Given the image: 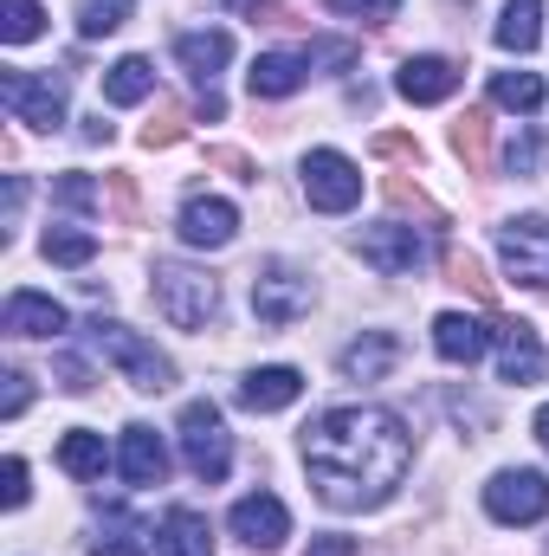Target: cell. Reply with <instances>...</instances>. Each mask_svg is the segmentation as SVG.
I'll return each mask as SVG.
<instances>
[{
	"mask_svg": "<svg viewBox=\"0 0 549 556\" xmlns=\"http://www.w3.org/2000/svg\"><path fill=\"white\" fill-rule=\"evenodd\" d=\"M485 511H491L498 525H537V518L549 511V479L531 472V466L498 472V479L485 485Z\"/></svg>",
	"mask_w": 549,
	"mask_h": 556,
	"instance_id": "cell-8",
	"label": "cell"
},
{
	"mask_svg": "<svg viewBox=\"0 0 549 556\" xmlns=\"http://www.w3.org/2000/svg\"><path fill=\"white\" fill-rule=\"evenodd\" d=\"M395 363H401V337H395V330H369L362 343L343 350V376H349V382H382Z\"/></svg>",
	"mask_w": 549,
	"mask_h": 556,
	"instance_id": "cell-19",
	"label": "cell"
},
{
	"mask_svg": "<svg viewBox=\"0 0 549 556\" xmlns=\"http://www.w3.org/2000/svg\"><path fill=\"white\" fill-rule=\"evenodd\" d=\"M446 278H452L459 291H472L478 304H498V285L485 278V266H478V253H465V247H446Z\"/></svg>",
	"mask_w": 549,
	"mask_h": 556,
	"instance_id": "cell-28",
	"label": "cell"
},
{
	"mask_svg": "<svg viewBox=\"0 0 549 556\" xmlns=\"http://www.w3.org/2000/svg\"><path fill=\"white\" fill-rule=\"evenodd\" d=\"M0 330L7 337H59L65 330V304H52L39 291H13L7 311H0Z\"/></svg>",
	"mask_w": 549,
	"mask_h": 556,
	"instance_id": "cell-15",
	"label": "cell"
},
{
	"mask_svg": "<svg viewBox=\"0 0 549 556\" xmlns=\"http://www.w3.org/2000/svg\"><path fill=\"white\" fill-rule=\"evenodd\" d=\"M304 72H310L304 52H259L253 72H246V85H253V98H291L304 85Z\"/></svg>",
	"mask_w": 549,
	"mask_h": 556,
	"instance_id": "cell-20",
	"label": "cell"
},
{
	"mask_svg": "<svg viewBox=\"0 0 549 556\" xmlns=\"http://www.w3.org/2000/svg\"><path fill=\"white\" fill-rule=\"evenodd\" d=\"M227 525H233V538H240L246 551H278V544L291 538V511L278 505L272 492H253V498H240Z\"/></svg>",
	"mask_w": 549,
	"mask_h": 556,
	"instance_id": "cell-11",
	"label": "cell"
},
{
	"mask_svg": "<svg viewBox=\"0 0 549 556\" xmlns=\"http://www.w3.org/2000/svg\"><path fill=\"white\" fill-rule=\"evenodd\" d=\"M297 395H304V376H297V369H284V363L253 369V376L240 382V402H246L253 415H278V408H291Z\"/></svg>",
	"mask_w": 549,
	"mask_h": 556,
	"instance_id": "cell-18",
	"label": "cell"
},
{
	"mask_svg": "<svg viewBox=\"0 0 549 556\" xmlns=\"http://www.w3.org/2000/svg\"><path fill=\"white\" fill-rule=\"evenodd\" d=\"M104 188H111V201H117V220L124 227H142V201H137V181L117 168V175H104Z\"/></svg>",
	"mask_w": 549,
	"mask_h": 556,
	"instance_id": "cell-38",
	"label": "cell"
},
{
	"mask_svg": "<svg viewBox=\"0 0 549 556\" xmlns=\"http://www.w3.org/2000/svg\"><path fill=\"white\" fill-rule=\"evenodd\" d=\"M304 194H310V207H323V214H349V207L362 201V175H356L349 155L310 149V155H304Z\"/></svg>",
	"mask_w": 549,
	"mask_h": 556,
	"instance_id": "cell-7",
	"label": "cell"
},
{
	"mask_svg": "<svg viewBox=\"0 0 549 556\" xmlns=\"http://www.w3.org/2000/svg\"><path fill=\"white\" fill-rule=\"evenodd\" d=\"M310 298H317L310 273H297V266H284V260H272V266L253 273V311H259V324H272V330L297 324V317L310 311Z\"/></svg>",
	"mask_w": 549,
	"mask_h": 556,
	"instance_id": "cell-5",
	"label": "cell"
},
{
	"mask_svg": "<svg viewBox=\"0 0 549 556\" xmlns=\"http://www.w3.org/2000/svg\"><path fill=\"white\" fill-rule=\"evenodd\" d=\"M356 247H362V260H369L375 273H388V278L413 273V266L426 260V240H420L413 227H369Z\"/></svg>",
	"mask_w": 549,
	"mask_h": 556,
	"instance_id": "cell-12",
	"label": "cell"
},
{
	"mask_svg": "<svg viewBox=\"0 0 549 556\" xmlns=\"http://www.w3.org/2000/svg\"><path fill=\"white\" fill-rule=\"evenodd\" d=\"M59 466H65L72 479H98V472L111 466V453H104V433H91V427H72V433L59 440Z\"/></svg>",
	"mask_w": 549,
	"mask_h": 556,
	"instance_id": "cell-23",
	"label": "cell"
},
{
	"mask_svg": "<svg viewBox=\"0 0 549 556\" xmlns=\"http://www.w3.org/2000/svg\"><path fill=\"white\" fill-rule=\"evenodd\" d=\"M52 201L72 207V214H91V207H98V181H91V175H65V181L52 188Z\"/></svg>",
	"mask_w": 549,
	"mask_h": 556,
	"instance_id": "cell-37",
	"label": "cell"
},
{
	"mask_svg": "<svg viewBox=\"0 0 549 556\" xmlns=\"http://www.w3.org/2000/svg\"><path fill=\"white\" fill-rule=\"evenodd\" d=\"M304 59H310V72H349L356 65V46L349 39H310Z\"/></svg>",
	"mask_w": 549,
	"mask_h": 556,
	"instance_id": "cell-36",
	"label": "cell"
},
{
	"mask_svg": "<svg viewBox=\"0 0 549 556\" xmlns=\"http://www.w3.org/2000/svg\"><path fill=\"white\" fill-rule=\"evenodd\" d=\"M544 162H549V137L544 130H518V142L505 149V168H511V175H537Z\"/></svg>",
	"mask_w": 549,
	"mask_h": 556,
	"instance_id": "cell-35",
	"label": "cell"
},
{
	"mask_svg": "<svg viewBox=\"0 0 549 556\" xmlns=\"http://www.w3.org/2000/svg\"><path fill=\"white\" fill-rule=\"evenodd\" d=\"M162 551L168 556H214V525H207L201 511L175 505V511L162 518Z\"/></svg>",
	"mask_w": 549,
	"mask_h": 556,
	"instance_id": "cell-22",
	"label": "cell"
},
{
	"mask_svg": "<svg viewBox=\"0 0 549 556\" xmlns=\"http://www.w3.org/2000/svg\"><path fill=\"white\" fill-rule=\"evenodd\" d=\"M233 233H240L233 201H220V194H194V201L181 207V240H188V247H227Z\"/></svg>",
	"mask_w": 549,
	"mask_h": 556,
	"instance_id": "cell-13",
	"label": "cell"
},
{
	"mask_svg": "<svg viewBox=\"0 0 549 556\" xmlns=\"http://www.w3.org/2000/svg\"><path fill=\"white\" fill-rule=\"evenodd\" d=\"M452 149H459L465 175H491V117H485V111H465V117L452 124Z\"/></svg>",
	"mask_w": 549,
	"mask_h": 556,
	"instance_id": "cell-24",
	"label": "cell"
},
{
	"mask_svg": "<svg viewBox=\"0 0 549 556\" xmlns=\"http://www.w3.org/2000/svg\"><path fill=\"white\" fill-rule=\"evenodd\" d=\"M433 350L446 356V363H478L485 350H491V330L478 324V317H459V311H446V317H433Z\"/></svg>",
	"mask_w": 549,
	"mask_h": 556,
	"instance_id": "cell-17",
	"label": "cell"
},
{
	"mask_svg": "<svg viewBox=\"0 0 549 556\" xmlns=\"http://www.w3.org/2000/svg\"><path fill=\"white\" fill-rule=\"evenodd\" d=\"M207 162H214V168H227V175H240V181H259V168H253V162H246L240 149H214Z\"/></svg>",
	"mask_w": 549,
	"mask_h": 556,
	"instance_id": "cell-44",
	"label": "cell"
},
{
	"mask_svg": "<svg viewBox=\"0 0 549 556\" xmlns=\"http://www.w3.org/2000/svg\"><path fill=\"white\" fill-rule=\"evenodd\" d=\"M0 104L13 111V124H33V130H59L65 124V85L46 72H0Z\"/></svg>",
	"mask_w": 549,
	"mask_h": 556,
	"instance_id": "cell-6",
	"label": "cell"
},
{
	"mask_svg": "<svg viewBox=\"0 0 549 556\" xmlns=\"http://www.w3.org/2000/svg\"><path fill=\"white\" fill-rule=\"evenodd\" d=\"M155 304L168 324L201 330L220 311V278L201 273V266H181V260H155Z\"/></svg>",
	"mask_w": 549,
	"mask_h": 556,
	"instance_id": "cell-3",
	"label": "cell"
},
{
	"mask_svg": "<svg viewBox=\"0 0 549 556\" xmlns=\"http://www.w3.org/2000/svg\"><path fill=\"white\" fill-rule=\"evenodd\" d=\"M491 343H498V369H505V382L531 389V382H544V376H549L544 343H537V330H531L524 317H505V324L491 330Z\"/></svg>",
	"mask_w": 549,
	"mask_h": 556,
	"instance_id": "cell-10",
	"label": "cell"
},
{
	"mask_svg": "<svg viewBox=\"0 0 549 556\" xmlns=\"http://www.w3.org/2000/svg\"><path fill=\"white\" fill-rule=\"evenodd\" d=\"M91 556H149V531H142L137 518L111 511V518H104V538H98V551Z\"/></svg>",
	"mask_w": 549,
	"mask_h": 556,
	"instance_id": "cell-29",
	"label": "cell"
},
{
	"mask_svg": "<svg viewBox=\"0 0 549 556\" xmlns=\"http://www.w3.org/2000/svg\"><path fill=\"white\" fill-rule=\"evenodd\" d=\"M91 343L124 369V382L130 389H142V395H162V389H175V363L149 343V337H137L130 324H111V317H98L91 324Z\"/></svg>",
	"mask_w": 549,
	"mask_h": 556,
	"instance_id": "cell-2",
	"label": "cell"
},
{
	"mask_svg": "<svg viewBox=\"0 0 549 556\" xmlns=\"http://www.w3.org/2000/svg\"><path fill=\"white\" fill-rule=\"evenodd\" d=\"M304 556H356V544H349V538H317Z\"/></svg>",
	"mask_w": 549,
	"mask_h": 556,
	"instance_id": "cell-46",
	"label": "cell"
},
{
	"mask_svg": "<svg viewBox=\"0 0 549 556\" xmlns=\"http://www.w3.org/2000/svg\"><path fill=\"white\" fill-rule=\"evenodd\" d=\"M227 7H233V13H246L253 26H278V20H284V13H278V0H227Z\"/></svg>",
	"mask_w": 549,
	"mask_h": 556,
	"instance_id": "cell-43",
	"label": "cell"
},
{
	"mask_svg": "<svg viewBox=\"0 0 549 556\" xmlns=\"http://www.w3.org/2000/svg\"><path fill=\"white\" fill-rule=\"evenodd\" d=\"M117 466H124L130 485H162V479H168V446L155 440V427H124Z\"/></svg>",
	"mask_w": 549,
	"mask_h": 556,
	"instance_id": "cell-16",
	"label": "cell"
},
{
	"mask_svg": "<svg viewBox=\"0 0 549 556\" xmlns=\"http://www.w3.org/2000/svg\"><path fill=\"white\" fill-rule=\"evenodd\" d=\"M498 247H505V266H511V278L544 285V291H549V220H544V214L505 220V227H498Z\"/></svg>",
	"mask_w": 549,
	"mask_h": 556,
	"instance_id": "cell-9",
	"label": "cell"
},
{
	"mask_svg": "<svg viewBox=\"0 0 549 556\" xmlns=\"http://www.w3.org/2000/svg\"><path fill=\"white\" fill-rule=\"evenodd\" d=\"M413 459V433L388 408H330L304 427V466L323 505L375 511L401 485Z\"/></svg>",
	"mask_w": 549,
	"mask_h": 556,
	"instance_id": "cell-1",
	"label": "cell"
},
{
	"mask_svg": "<svg viewBox=\"0 0 549 556\" xmlns=\"http://www.w3.org/2000/svg\"><path fill=\"white\" fill-rule=\"evenodd\" d=\"M491 98H498L505 111H537V104H544V78H537V72H498V78H491Z\"/></svg>",
	"mask_w": 549,
	"mask_h": 556,
	"instance_id": "cell-30",
	"label": "cell"
},
{
	"mask_svg": "<svg viewBox=\"0 0 549 556\" xmlns=\"http://www.w3.org/2000/svg\"><path fill=\"white\" fill-rule=\"evenodd\" d=\"M0 479H7V485H0V498H7V505H26V459H20V453L7 459V472H0Z\"/></svg>",
	"mask_w": 549,
	"mask_h": 556,
	"instance_id": "cell-41",
	"label": "cell"
},
{
	"mask_svg": "<svg viewBox=\"0 0 549 556\" xmlns=\"http://www.w3.org/2000/svg\"><path fill=\"white\" fill-rule=\"evenodd\" d=\"M91 253H98V240L78 233V227H52L46 233V260L52 266H91Z\"/></svg>",
	"mask_w": 549,
	"mask_h": 556,
	"instance_id": "cell-33",
	"label": "cell"
},
{
	"mask_svg": "<svg viewBox=\"0 0 549 556\" xmlns=\"http://www.w3.org/2000/svg\"><path fill=\"white\" fill-rule=\"evenodd\" d=\"M20 201H26V181H20V175H7V220L20 214Z\"/></svg>",
	"mask_w": 549,
	"mask_h": 556,
	"instance_id": "cell-48",
	"label": "cell"
},
{
	"mask_svg": "<svg viewBox=\"0 0 549 556\" xmlns=\"http://www.w3.org/2000/svg\"><path fill=\"white\" fill-rule=\"evenodd\" d=\"M537 440H544V446H549V408H544V415H537Z\"/></svg>",
	"mask_w": 549,
	"mask_h": 556,
	"instance_id": "cell-49",
	"label": "cell"
},
{
	"mask_svg": "<svg viewBox=\"0 0 549 556\" xmlns=\"http://www.w3.org/2000/svg\"><path fill=\"white\" fill-rule=\"evenodd\" d=\"M26 402H33V382H26V376L13 369V376H7V395H0V415L13 420V415H20V408H26Z\"/></svg>",
	"mask_w": 549,
	"mask_h": 556,
	"instance_id": "cell-42",
	"label": "cell"
},
{
	"mask_svg": "<svg viewBox=\"0 0 549 556\" xmlns=\"http://www.w3.org/2000/svg\"><path fill=\"white\" fill-rule=\"evenodd\" d=\"M52 376H59V389H65V395H91V382H98L78 356H52Z\"/></svg>",
	"mask_w": 549,
	"mask_h": 556,
	"instance_id": "cell-39",
	"label": "cell"
},
{
	"mask_svg": "<svg viewBox=\"0 0 549 556\" xmlns=\"http://www.w3.org/2000/svg\"><path fill=\"white\" fill-rule=\"evenodd\" d=\"M78 137H85V142H111V124H104V117H85V124H78Z\"/></svg>",
	"mask_w": 549,
	"mask_h": 556,
	"instance_id": "cell-47",
	"label": "cell"
},
{
	"mask_svg": "<svg viewBox=\"0 0 549 556\" xmlns=\"http://www.w3.org/2000/svg\"><path fill=\"white\" fill-rule=\"evenodd\" d=\"M395 91H401L408 104H446V98L459 91V65H452V59H408V65L395 72Z\"/></svg>",
	"mask_w": 549,
	"mask_h": 556,
	"instance_id": "cell-14",
	"label": "cell"
},
{
	"mask_svg": "<svg viewBox=\"0 0 549 556\" xmlns=\"http://www.w3.org/2000/svg\"><path fill=\"white\" fill-rule=\"evenodd\" d=\"M181 459L201 485H220L227 466H233V440H227V420L214 402H188L181 408Z\"/></svg>",
	"mask_w": 549,
	"mask_h": 556,
	"instance_id": "cell-4",
	"label": "cell"
},
{
	"mask_svg": "<svg viewBox=\"0 0 549 556\" xmlns=\"http://www.w3.org/2000/svg\"><path fill=\"white\" fill-rule=\"evenodd\" d=\"M39 26H46L39 0H0V39H7V46H26V39H39Z\"/></svg>",
	"mask_w": 549,
	"mask_h": 556,
	"instance_id": "cell-32",
	"label": "cell"
},
{
	"mask_svg": "<svg viewBox=\"0 0 549 556\" xmlns=\"http://www.w3.org/2000/svg\"><path fill=\"white\" fill-rule=\"evenodd\" d=\"M175 59H181L188 78L214 85V72L233 59V39H227V33H181V39H175Z\"/></svg>",
	"mask_w": 549,
	"mask_h": 556,
	"instance_id": "cell-21",
	"label": "cell"
},
{
	"mask_svg": "<svg viewBox=\"0 0 549 556\" xmlns=\"http://www.w3.org/2000/svg\"><path fill=\"white\" fill-rule=\"evenodd\" d=\"M330 7H336V13H362L369 26H388V20L401 13V0H330Z\"/></svg>",
	"mask_w": 549,
	"mask_h": 556,
	"instance_id": "cell-40",
	"label": "cell"
},
{
	"mask_svg": "<svg viewBox=\"0 0 549 556\" xmlns=\"http://www.w3.org/2000/svg\"><path fill=\"white\" fill-rule=\"evenodd\" d=\"M375 155L395 162V155H420V149H413V137H401V130H382V137H375Z\"/></svg>",
	"mask_w": 549,
	"mask_h": 556,
	"instance_id": "cell-45",
	"label": "cell"
},
{
	"mask_svg": "<svg viewBox=\"0 0 549 556\" xmlns=\"http://www.w3.org/2000/svg\"><path fill=\"white\" fill-rule=\"evenodd\" d=\"M155 91V65L149 59H117L111 72H104V98L111 104H142Z\"/></svg>",
	"mask_w": 549,
	"mask_h": 556,
	"instance_id": "cell-26",
	"label": "cell"
},
{
	"mask_svg": "<svg viewBox=\"0 0 549 556\" xmlns=\"http://www.w3.org/2000/svg\"><path fill=\"white\" fill-rule=\"evenodd\" d=\"M130 20V0H78V33L85 39H104Z\"/></svg>",
	"mask_w": 549,
	"mask_h": 556,
	"instance_id": "cell-34",
	"label": "cell"
},
{
	"mask_svg": "<svg viewBox=\"0 0 549 556\" xmlns=\"http://www.w3.org/2000/svg\"><path fill=\"white\" fill-rule=\"evenodd\" d=\"M544 33V0H505V20H498V46L505 52H531Z\"/></svg>",
	"mask_w": 549,
	"mask_h": 556,
	"instance_id": "cell-25",
	"label": "cell"
},
{
	"mask_svg": "<svg viewBox=\"0 0 549 556\" xmlns=\"http://www.w3.org/2000/svg\"><path fill=\"white\" fill-rule=\"evenodd\" d=\"M181 137H188V111H181L175 98H162V104H155V117L142 124V149H175Z\"/></svg>",
	"mask_w": 549,
	"mask_h": 556,
	"instance_id": "cell-31",
	"label": "cell"
},
{
	"mask_svg": "<svg viewBox=\"0 0 549 556\" xmlns=\"http://www.w3.org/2000/svg\"><path fill=\"white\" fill-rule=\"evenodd\" d=\"M382 194H388V207H395V214H413V220H426V227H439V220H446V214H439V201H433L420 181H408V175H388V181H382Z\"/></svg>",
	"mask_w": 549,
	"mask_h": 556,
	"instance_id": "cell-27",
	"label": "cell"
}]
</instances>
